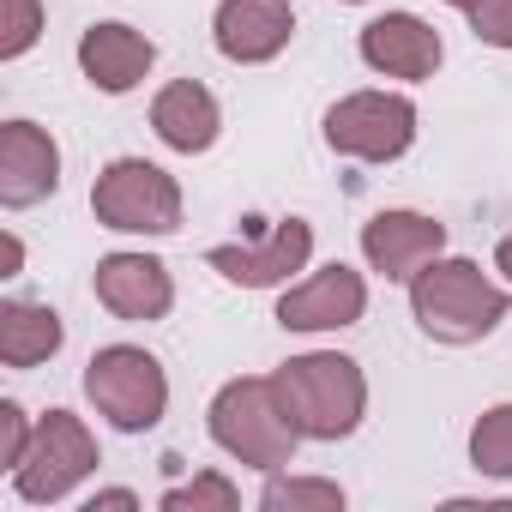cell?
I'll use <instances>...</instances> for the list:
<instances>
[{
    "label": "cell",
    "mask_w": 512,
    "mask_h": 512,
    "mask_svg": "<svg viewBox=\"0 0 512 512\" xmlns=\"http://www.w3.org/2000/svg\"><path fill=\"white\" fill-rule=\"evenodd\" d=\"M61 187V151L43 127L7 121L0 127V205H37Z\"/></svg>",
    "instance_id": "30bf717a"
},
{
    "label": "cell",
    "mask_w": 512,
    "mask_h": 512,
    "mask_svg": "<svg viewBox=\"0 0 512 512\" xmlns=\"http://www.w3.org/2000/svg\"><path fill=\"white\" fill-rule=\"evenodd\" d=\"M211 440L253 470H284L302 434L290 428L272 380H229L211 398Z\"/></svg>",
    "instance_id": "3957f363"
},
{
    "label": "cell",
    "mask_w": 512,
    "mask_h": 512,
    "mask_svg": "<svg viewBox=\"0 0 512 512\" xmlns=\"http://www.w3.org/2000/svg\"><path fill=\"white\" fill-rule=\"evenodd\" d=\"M410 139H416V109L386 91H356V97L332 103V115H326V145L344 157H362V163H392L410 151Z\"/></svg>",
    "instance_id": "52a82bcc"
},
{
    "label": "cell",
    "mask_w": 512,
    "mask_h": 512,
    "mask_svg": "<svg viewBox=\"0 0 512 512\" xmlns=\"http://www.w3.org/2000/svg\"><path fill=\"white\" fill-rule=\"evenodd\" d=\"M91 470H97V440H91V428H85L73 410H49V416L37 422V434H31V452L19 458L13 482H19V500L49 506V500L73 494Z\"/></svg>",
    "instance_id": "8992f818"
},
{
    "label": "cell",
    "mask_w": 512,
    "mask_h": 512,
    "mask_svg": "<svg viewBox=\"0 0 512 512\" xmlns=\"http://www.w3.org/2000/svg\"><path fill=\"white\" fill-rule=\"evenodd\" d=\"M368 308V290L350 266H326L314 272L308 284H296L284 302H278V326L290 332H338V326H356Z\"/></svg>",
    "instance_id": "7c38bea8"
},
{
    "label": "cell",
    "mask_w": 512,
    "mask_h": 512,
    "mask_svg": "<svg viewBox=\"0 0 512 512\" xmlns=\"http://www.w3.org/2000/svg\"><path fill=\"white\" fill-rule=\"evenodd\" d=\"M452 7H470V0H452Z\"/></svg>",
    "instance_id": "484cf974"
},
{
    "label": "cell",
    "mask_w": 512,
    "mask_h": 512,
    "mask_svg": "<svg viewBox=\"0 0 512 512\" xmlns=\"http://www.w3.org/2000/svg\"><path fill=\"white\" fill-rule=\"evenodd\" d=\"M362 61L392 79H428L440 67V37L416 13H386L362 31Z\"/></svg>",
    "instance_id": "5bb4252c"
},
{
    "label": "cell",
    "mask_w": 512,
    "mask_h": 512,
    "mask_svg": "<svg viewBox=\"0 0 512 512\" xmlns=\"http://www.w3.org/2000/svg\"><path fill=\"white\" fill-rule=\"evenodd\" d=\"M151 127H157L163 145H175V151L193 157V151H205V145L217 139V103H211L205 85L175 79V85L157 91V103H151Z\"/></svg>",
    "instance_id": "2e32d148"
},
{
    "label": "cell",
    "mask_w": 512,
    "mask_h": 512,
    "mask_svg": "<svg viewBox=\"0 0 512 512\" xmlns=\"http://www.w3.org/2000/svg\"><path fill=\"white\" fill-rule=\"evenodd\" d=\"M31 434H37V428H25V410H19V404H0V464L19 470V458L31 452Z\"/></svg>",
    "instance_id": "603a6c76"
},
{
    "label": "cell",
    "mask_w": 512,
    "mask_h": 512,
    "mask_svg": "<svg viewBox=\"0 0 512 512\" xmlns=\"http://www.w3.org/2000/svg\"><path fill=\"white\" fill-rule=\"evenodd\" d=\"M61 350V314L37 302H7L0 308V362L7 368H37Z\"/></svg>",
    "instance_id": "e0dca14e"
},
{
    "label": "cell",
    "mask_w": 512,
    "mask_h": 512,
    "mask_svg": "<svg viewBox=\"0 0 512 512\" xmlns=\"http://www.w3.org/2000/svg\"><path fill=\"white\" fill-rule=\"evenodd\" d=\"M470 464L482 476H512V404L488 410L476 428H470Z\"/></svg>",
    "instance_id": "ac0fdd59"
},
{
    "label": "cell",
    "mask_w": 512,
    "mask_h": 512,
    "mask_svg": "<svg viewBox=\"0 0 512 512\" xmlns=\"http://www.w3.org/2000/svg\"><path fill=\"white\" fill-rule=\"evenodd\" d=\"M272 392L290 416V428L302 440H344L356 434L362 422V404H368V380L350 356L338 350H314V356H296L272 374Z\"/></svg>",
    "instance_id": "6da1fadb"
},
{
    "label": "cell",
    "mask_w": 512,
    "mask_h": 512,
    "mask_svg": "<svg viewBox=\"0 0 512 512\" xmlns=\"http://www.w3.org/2000/svg\"><path fill=\"white\" fill-rule=\"evenodd\" d=\"M91 211H97L103 229L175 235L181 229V187H175V175H163L145 157H115L91 187Z\"/></svg>",
    "instance_id": "277c9868"
},
{
    "label": "cell",
    "mask_w": 512,
    "mask_h": 512,
    "mask_svg": "<svg viewBox=\"0 0 512 512\" xmlns=\"http://www.w3.org/2000/svg\"><path fill=\"white\" fill-rule=\"evenodd\" d=\"M314 253V229L302 217H284L266 241H241V247H211L205 260L211 272H223L229 284H247V290H266V284H284L290 272L308 266Z\"/></svg>",
    "instance_id": "9c48e42d"
},
{
    "label": "cell",
    "mask_w": 512,
    "mask_h": 512,
    "mask_svg": "<svg viewBox=\"0 0 512 512\" xmlns=\"http://www.w3.org/2000/svg\"><path fill=\"white\" fill-rule=\"evenodd\" d=\"M151 61H157V49H151V37H139L133 25H91V31L79 37V67H85V79H91L97 91H109V97L133 91V85L151 73Z\"/></svg>",
    "instance_id": "9a60e30c"
},
{
    "label": "cell",
    "mask_w": 512,
    "mask_h": 512,
    "mask_svg": "<svg viewBox=\"0 0 512 512\" xmlns=\"http://www.w3.org/2000/svg\"><path fill=\"white\" fill-rule=\"evenodd\" d=\"M97 506H139V500H133L127 488H109V494H97V500H91V512H97Z\"/></svg>",
    "instance_id": "cb8c5ba5"
},
{
    "label": "cell",
    "mask_w": 512,
    "mask_h": 512,
    "mask_svg": "<svg viewBox=\"0 0 512 512\" xmlns=\"http://www.w3.org/2000/svg\"><path fill=\"white\" fill-rule=\"evenodd\" d=\"M440 247H446V223H434L422 211H380V217L362 223L368 266L392 284H410L428 260H440Z\"/></svg>",
    "instance_id": "ba28073f"
},
{
    "label": "cell",
    "mask_w": 512,
    "mask_h": 512,
    "mask_svg": "<svg viewBox=\"0 0 512 512\" xmlns=\"http://www.w3.org/2000/svg\"><path fill=\"white\" fill-rule=\"evenodd\" d=\"M85 392H91V404H97L115 428H127V434L157 428V422H163V404H169V380H163L157 356H145V350H133V344L97 350L91 368H85Z\"/></svg>",
    "instance_id": "5b68a950"
},
{
    "label": "cell",
    "mask_w": 512,
    "mask_h": 512,
    "mask_svg": "<svg viewBox=\"0 0 512 512\" xmlns=\"http://www.w3.org/2000/svg\"><path fill=\"white\" fill-rule=\"evenodd\" d=\"M410 308L416 326L440 344H476L506 320V290L482 278L470 260H428L410 278Z\"/></svg>",
    "instance_id": "7a4b0ae2"
},
{
    "label": "cell",
    "mask_w": 512,
    "mask_h": 512,
    "mask_svg": "<svg viewBox=\"0 0 512 512\" xmlns=\"http://www.w3.org/2000/svg\"><path fill=\"white\" fill-rule=\"evenodd\" d=\"M260 506L266 512H284V506H326V512H338L344 488H332V482H266Z\"/></svg>",
    "instance_id": "ffe728a7"
},
{
    "label": "cell",
    "mask_w": 512,
    "mask_h": 512,
    "mask_svg": "<svg viewBox=\"0 0 512 512\" xmlns=\"http://www.w3.org/2000/svg\"><path fill=\"white\" fill-rule=\"evenodd\" d=\"M97 302L115 314V320H163L169 302H175V284H169V266L151 260V253H109L97 266Z\"/></svg>",
    "instance_id": "8fae6325"
},
{
    "label": "cell",
    "mask_w": 512,
    "mask_h": 512,
    "mask_svg": "<svg viewBox=\"0 0 512 512\" xmlns=\"http://www.w3.org/2000/svg\"><path fill=\"white\" fill-rule=\"evenodd\" d=\"M211 31L229 61H272L290 43L296 13H290V0H223Z\"/></svg>",
    "instance_id": "4fadbf2b"
},
{
    "label": "cell",
    "mask_w": 512,
    "mask_h": 512,
    "mask_svg": "<svg viewBox=\"0 0 512 512\" xmlns=\"http://www.w3.org/2000/svg\"><path fill=\"white\" fill-rule=\"evenodd\" d=\"M43 31V7L37 0H0V55H25Z\"/></svg>",
    "instance_id": "d6986e66"
},
{
    "label": "cell",
    "mask_w": 512,
    "mask_h": 512,
    "mask_svg": "<svg viewBox=\"0 0 512 512\" xmlns=\"http://www.w3.org/2000/svg\"><path fill=\"white\" fill-rule=\"evenodd\" d=\"M163 506L169 512H199V506H217V512H235V488L223 482V476H199V482H187V488H169L163 494Z\"/></svg>",
    "instance_id": "44dd1931"
},
{
    "label": "cell",
    "mask_w": 512,
    "mask_h": 512,
    "mask_svg": "<svg viewBox=\"0 0 512 512\" xmlns=\"http://www.w3.org/2000/svg\"><path fill=\"white\" fill-rule=\"evenodd\" d=\"M470 31L494 49H512V0H470Z\"/></svg>",
    "instance_id": "7402d4cb"
},
{
    "label": "cell",
    "mask_w": 512,
    "mask_h": 512,
    "mask_svg": "<svg viewBox=\"0 0 512 512\" xmlns=\"http://www.w3.org/2000/svg\"><path fill=\"white\" fill-rule=\"evenodd\" d=\"M494 260H500V272H506V278H512V235H506V241H500V253H494Z\"/></svg>",
    "instance_id": "d4e9b609"
}]
</instances>
